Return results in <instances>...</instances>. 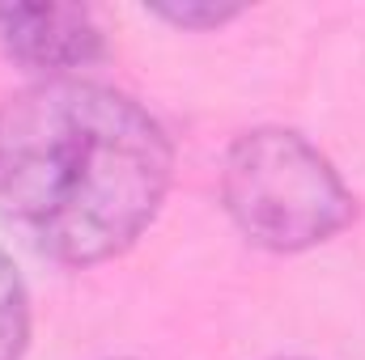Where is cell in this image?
I'll return each instance as SVG.
<instances>
[{"mask_svg": "<svg viewBox=\"0 0 365 360\" xmlns=\"http://www.w3.org/2000/svg\"><path fill=\"white\" fill-rule=\"evenodd\" d=\"M170 140L128 93L51 77L0 106V216L60 263L123 255L170 186Z\"/></svg>", "mask_w": 365, "mask_h": 360, "instance_id": "6da1fadb", "label": "cell"}, {"mask_svg": "<svg viewBox=\"0 0 365 360\" xmlns=\"http://www.w3.org/2000/svg\"><path fill=\"white\" fill-rule=\"evenodd\" d=\"M234 225L268 250H306L353 221V195L331 162L297 132H247L221 174Z\"/></svg>", "mask_w": 365, "mask_h": 360, "instance_id": "7a4b0ae2", "label": "cell"}, {"mask_svg": "<svg viewBox=\"0 0 365 360\" xmlns=\"http://www.w3.org/2000/svg\"><path fill=\"white\" fill-rule=\"evenodd\" d=\"M0 43L43 73L81 68L102 55V30L81 4H0Z\"/></svg>", "mask_w": 365, "mask_h": 360, "instance_id": "3957f363", "label": "cell"}, {"mask_svg": "<svg viewBox=\"0 0 365 360\" xmlns=\"http://www.w3.org/2000/svg\"><path fill=\"white\" fill-rule=\"evenodd\" d=\"M30 339V297L17 268L0 250V360H17Z\"/></svg>", "mask_w": 365, "mask_h": 360, "instance_id": "277c9868", "label": "cell"}, {"mask_svg": "<svg viewBox=\"0 0 365 360\" xmlns=\"http://www.w3.org/2000/svg\"><path fill=\"white\" fill-rule=\"evenodd\" d=\"M166 21H175V26H221V21H230V17H238V9H200V4H175V9H158Z\"/></svg>", "mask_w": 365, "mask_h": 360, "instance_id": "5b68a950", "label": "cell"}]
</instances>
